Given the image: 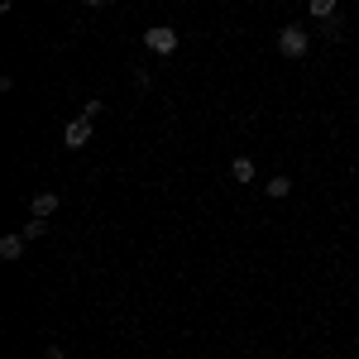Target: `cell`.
I'll use <instances>...</instances> for the list:
<instances>
[{
    "mask_svg": "<svg viewBox=\"0 0 359 359\" xmlns=\"http://www.w3.org/2000/svg\"><path fill=\"white\" fill-rule=\"evenodd\" d=\"M230 177H235V182H254V163H249V158H235V163H230Z\"/></svg>",
    "mask_w": 359,
    "mask_h": 359,
    "instance_id": "obj_7",
    "label": "cell"
},
{
    "mask_svg": "<svg viewBox=\"0 0 359 359\" xmlns=\"http://www.w3.org/2000/svg\"><path fill=\"white\" fill-rule=\"evenodd\" d=\"M86 5H111V0H86Z\"/></svg>",
    "mask_w": 359,
    "mask_h": 359,
    "instance_id": "obj_11",
    "label": "cell"
},
{
    "mask_svg": "<svg viewBox=\"0 0 359 359\" xmlns=\"http://www.w3.org/2000/svg\"><path fill=\"white\" fill-rule=\"evenodd\" d=\"M43 359H62V350H57V345H48V350H43Z\"/></svg>",
    "mask_w": 359,
    "mask_h": 359,
    "instance_id": "obj_10",
    "label": "cell"
},
{
    "mask_svg": "<svg viewBox=\"0 0 359 359\" xmlns=\"http://www.w3.org/2000/svg\"><path fill=\"white\" fill-rule=\"evenodd\" d=\"M306 10H311V20H335V0H306Z\"/></svg>",
    "mask_w": 359,
    "mask_h": 359,
    "instance_id": "obj_6",
    "label": "cell"
},
{
    "mask_svg": "<svg viewBox=\"0 0 359 359\" xmlns=\"http://www.w3.org/2000/svg\"><path fill=\"white\" fill-rule=\"evenodd\" d=\"M62 144H67V149H86V144H91V120H86V115L67 120V125H62Z\"/></svg>",
    "mask_w": 359,
    "mask_h": 359,
    "instance_id": "obj_3",
    "label": "cell"
},
{
    "mask_svg": "<svg viewBox=\"0 0 359 359\" xmlns=\"http://www.w3.org/2000/svg\"><path fill=\"white\" fill-rule=\"evenodd\" d=\"M53 211H57V192H34V196H29V216L48 221Z\"/></svg>",
    "mask_w": 359,
    "mask_h": 359,
    "instance_id": "obj_4",
    "label": "cell"
},
{
    "mask_svg": "<svg viewBox=\"0 0 359 359\" xmlns=\"http://www.w3.org/2000/svg\"><path fill=\"white\" fill-rule=\"evenodd\" d=\"M43 230H48V221H39V216H34V221H25V230H20V235H25V240H39Z\"/></svg>",
    "mask_w": 359,
    "mask_h": 359,
    "instance_id": "obj_9",
    "label": "cell"
},
{
    "mask_svg": "<svg viewBox=\"0 0 359 359\" xmlns=\"http://www.w3.org/2000/svg\"><path fill=\"white\" fill-rule=\"evenodd\" d=\"M306 48H311V34L297 25H287V29H278V53L283 57H306Z\"/></svg>",
    "mask_w": 359,
    "mask_h": 359,
    "instance_id": "obj_2",
    "label": "cell"
},
{
    "mask_svg": "<svg viewBox=\"0 0 359 359\" xmlns=\"http://www.w3.org/2000/svg\"><path fill=\"white\" fill-rule=\"evenodd\" d=\"M144 48H149V53H158V57L177 53V29H172V25H154V29H144Z\"/></svg>",
    "mask_w": 359,
    "mask_h": 359,
    "instance_id": "obj_1",
    "label": "cell"
},
{
    "mask_svg": "<svg viewBox=\"0 0 359 359\" xmlns=\"http://www.w3.org/2000/svg\"><path fill=\"white\" fill-rule=\"evenodd\" d=\"M25 235H5V240H0V259H5V264H15V259H25Z\"/></svg>",
    "mask_w": 359,
    "mask_h": 359,
    "instance_id": "obj_5",
    "label": "cell"
},
{
    "mask_svg": "<svg viewBox=\"0 0 359 359\" xmlns=\"http://www.w3.org/2000/svg\"><path fill=\"white\" fill-rule=\"evenodd\" d=\"M264 187H269V196H287V192H292V177H283V172H278V177H269Z\"/></svg>",
    "mask_w": 359,
    "mask_h": 359,
    "instance_id": "obj_8",
    "label": "cell"
}]
</instances>
